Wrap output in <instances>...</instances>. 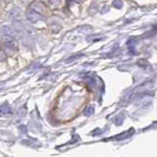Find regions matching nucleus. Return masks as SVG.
Returning <instances> with one entry per match:
<instances>
[{
  "instance_id": "obj_1",
  "label": "nucleus",
  "mask_w": 157,
  "mask_h": 157,
  "mask_svg": "<svg viewBox=\"0 0 157 157\" xmlns=\"http://www.w3.org/2000/svg\"><path fill=\"white\" fill-rule=\"evenodd\" d=\"M0 32L1 33L5 34L7 37H13L14 36V30H13L10 26H3V27L0 29Z\"/></svg>"
},
{
  "instance_id": "obj_2",
  "label": "nucleus",
  "mask_w": 157,
  "mask_h": 157,
  "mask_svg": "<svg viewBox=\"0 0 157 157\" xmlns=\"http://www.w3.org/2000/svg\"><path fill=\"white\" fill-rule=\"evenodd\" d=\"M12 108L8 103H4L3 105L0 106V115H5V114H11Z\"/></svg>"
},
{
  "instance_id": "obj_3",
  "label": "nucleus",
  "mask_w": 157,
  "mask_h": 157,
  "mask_svg": "<svg viewBox=\"0 0 157 157\" xmlns=\"http://www.w3.org/2000/svg\"><path fill=\"white\" fill-rule=\"evenodd\" d=\"M13 26H14V29H15L16 33H23L24 27H23V25H22L21 22H19V21H15L14 23H13Z\"/></svg>"
},
{
  "instance_id": "obj_4",
  "label": "nucleus",
  "mask_w": 157,
  "mask_h": 157,
  "mask_svg": "<svg viewBox=\"0 0 157 157\" xmlns=\"http://www.w3.org/2000/svg\"><path fill=\"white\" fill-rule=\"evenodd\" d=\"M27 17H28V19L30 21H37L38 19V16L37 14H34V13L32 12V11H29L27 13Z\"/></svg>"
},
{
  "instance_id": "obj_5",
  "label": "nucleus",
  "mask_w": 157,
  "mask_h": 157,
  "mask_svg": "<svg viewBox=\"0 0 157 157\" xmlns=\"http://www.w3.org/2000/svg\"><path fill=\"white\" fill-rule=\"evenodd\" d=\"M18 14H19V11H18V9H17V8H13V9L9 13V15H10L11 18H14V17L18 16Z\"/></svg>"
},
{
  "instance_id": "obj_6",
  "label": "nucleus",
  "mask_w": 157,
  "mask_h": 157,
  "mask_svg": "<svg viewBox=\"0 0 157 157\" xmlns=\"http://www.w3.org/2000/svg\"><path fill=\"white\" fill-rule=\"evenodd\" d=\"M7 58V54L4 50H0V62H3Z\"/></svg>"
},
{
  "instance_id": "obj_7",
  "label": "nucleus",
  "mask_w": 157,
  "mask_h": 157,
  "mask_svg": "<svg viewBox=\"0 0 157 157\" xmlns=\"http://www.w3.org/2000/svg\"><path fill=\"white\" fill-rule=\"evenodd\" d=\"M19 115H20L21 117H24V116L26 115V109L21 108L20 110H19Z\"/></svg>"
},
{
  "instance_id": "obj_8",
  "label": "nucleus",
  "mask_w": 157,
  "mask_h": 157,
  "mask_svg": "<svg viewBox=\"0 0 157 157\" xmlns=\"http://www.w3.org/2000/svg\"><path fill=\"white\" fill-rule=\"evenodd\" d=\"M4 85H5V82H0V89H2L4 88Z\"/></svg>"
},
{
  "instance_id": "obj_9",
  "label": "nucleus",
  "mask_w": 157,
  "mask_h": 157,
  "mask_svg": "<svg viewBox=\"0 0 157 157\" xmlns=\"http://www.w3.org/2000/svg\"><path fill=\"white\" fill-rule=\"evenodd\" d=\"M2 6V0H0V7Z\"/></svg>"
},
{
  "instance_id": "obj_10",
  "label": "nucleus",
  "mask_w": 157,
  "mask_h": 157,
  "mask_svg": "<svg viewBox=\"0 0 157 157\" xmlns=\"http://www.w3.org/2000/svg\"><path fill=\"white\" fill-rule=\"evenodd\" d=\"M5 1H6V2H11L12 0H5Z\"/></svg>"
}]
</instances>
